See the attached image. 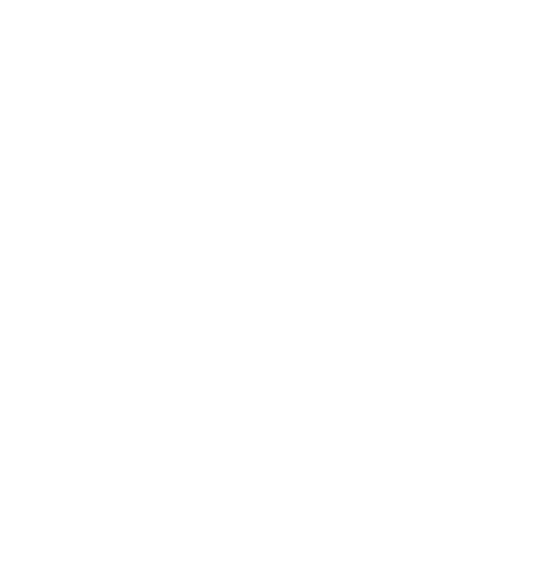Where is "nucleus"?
Listing matches in <instances>:
<instances>
[]
</instances>
